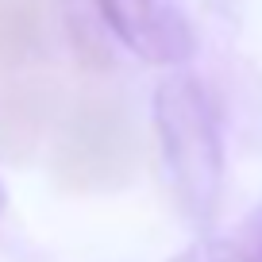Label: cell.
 I'll use <instances>...</instances> for the list:
<instances>
[{"label":"cell","mask_w":262,"mask_h":262,"mask_svg":"<svg viewBox=\"0 0 262 262\" xmlns=\"http://www.w3.org/2000/svg\"><path fill=\"white\" fill-rule=\"evenodd\" d=\"M42 42V16L31 0H0V58L27 62Z\"/></svg>","instance_id":"obj_5"},{"label":"cell","mask_w":262,"mask_h":262,"mask_svg":"<svg viewBox=\"0 0 262 262\" xmlns=\"http://www.w3.org/2000/svg\"><path fill=\"white\" fill-rule=\"evenodd\" d=\"M258 262H262V254H258Z\"/></svg>","instance_id":"obj_8"},{"label":"cell","mask_w":262,"mask_h":262,"mask_svg":"<svg viewBox=\"0 0 262 262\" xmlns=\"http://www.w3.org/2000/svg\"><path fill=\"white\" fill-rule=\"evenodd\" d=\"M42 112H47V97H35V89L27 85V93L19 97H4L0 104V147L8 158H27L39 139Z\"/></svg>","instance_id":"obj_4"},{"label":"cell","mask_w":262,"mask_h":262,"mask_svg":"<svg viewBox=\"0 0 262 262\" xmlns=\"http://www.w3.org/2000/svg\"><path fill=\"white\" fill-rule=\"evenodd\" d=\"M104 24L135 58L150 66H181L193 58L196 35L170 0H97Z\"/></svg>","instance_id":"obj_3"},{"label":"cell","mask_w":262,"mask_h":262,"mask_svg":"<svg viewBox=\"0 0 262 262\" xmlns=\"http://www.w3.org/2000/svg\"><path fill=\"white\" fill-rule=\"evenodd\" d=\"M135 131L120 100L81 97L54 147V178L70 193H104L135 173Z\"/></svg>","instance_id":"obj_2"},{"label":"cell","mask_w":262,"mask_h":262,"mask_svg":"<svg viewBox=\"0 0 262 262\" xmlns=\"http://www.w3.org/2000/svg\"><path fill=\"white\" fill-rule=\"evenodd\" d=\"M4 205H8V193H4V185H0V212H4Z\"/></svg>","instance_id":"obj_7"},{"label":"cell","mask_w":262,"mask_h":262,"mask_svg":"<svg viewBox=\"0 0 262 262\" xmlns=\"http://www.w3.org/2000/svg\"><path fill=\"white\" fill-rule=\"evenodd\" d=\"M170 262H258V258L243 254L235 243H224V239H201V243H193L189 251L173 254Z\"/></svg>","instance_id":"obj_6"},{"label":"cell","mask_w":262,"mask_h":262,"mask_svg":"<svg viewBox=\"0 0 262 262\" xmlns=\"http://www.w3.org/2000/svg\"><path fill=\"white\" fill-rule=\"evenodd\" d=\"M155 131L178 208L208 228L224 193V135L212 97L196 77H166L155 89Z\"/></svg>","instance_id":"obj_1"}]
</instances>
